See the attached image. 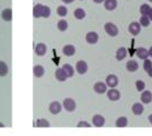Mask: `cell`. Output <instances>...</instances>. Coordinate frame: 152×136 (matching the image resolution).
Segmentation results:
<instances>
[{
    "label": "cell",
    "mask_w": 152,
    "mask_h": 136,
    "mask_svg": "<svg viewBox=\"0 0 152 136\" xmlns=\"http://www.w3.org/2000/svg\"><path fill=\"white\" fill-rule=\"evenodd\" d=\"M104 29L106 31V33L108 35H110V37H116L118 34V27L112 23V22H108L105 24L104 26Z\"/></svg>",
    "instance_id": "6da1fadb"
},
{
    "label": "cell",
    "mask_w": 152,
    "mask_h": 136,
    "mask_svg": "<svg viewBox=\"0 0 152 136\" xmlns=\"http://www.w3.org/2000/svg\"><path fill=\"white\" fill-rule=\"evenodd\" d=\"M63 107L68 111H74L76 109V102L71 98H67L63 101Z\"/></svg>",
    "instance_id": "7a4b0ae2"
},
{
    "label": "cell",
    "mask_w": 152,
    "mask_h": 136,
    "mask_svg": "<svg viewBox=\"0 0 152 136\" xmlns=\"http://www.w3.org/2000/svg\"><path fill=\"white\" fill-rule=\"evenodd\" d=\"M128 30L133 36H137L141 32V24L137 21H134L129 25Z\"/></svg>",
    "instance_id": "3957f363"
},
{
    "label": "cell",
    "mask_w": 152,
    "mask_h": 136,
    "mask_svg": "<svg viewBox=\"0 0 152 136\" xmlns=\"http://www.w3.org/2000/svg\"><path fill=\"white\" fill-rule=\"evenodd\" d=\"M106 85L110 88H115L118 85V78L115 75H110L106 78Z\"/></svg>",
    "instance_id": "277c9868"
},
{
    "label": "cell",
    "mask_w": 152,
    "mask_h": 136,
    "mask_svg": "<svg viewBox=\"0 0 152 136\" xmlns=\"http://www.w3.org/2000/svg\"><path fill=\"white\" fill-rule=\"evenodd\" d=\"M86 42L90 45H94L98 42L99 40V35L96 32H89L86 34Z\"/></svg>",
    "instance_id": "5b68a950"
},
{
    "label": "cell",
    "mask_w": 152,
    "mask_h": 136,
    "mask_svg": "<svg viewBox=\"0 0 152 136\" xmlns=\"http://www.w3.org/2000/svg\"><path fill=\"white\" fill-rule=\"evenodd\" d=\"M76 69H77V71L79 74H81V75L85 74L87 71V69H88L87 63L85 61H77V64H76Z\"/></svg>",
    "instance_id": "8992f818"
},
{
    "label": "cell",
    "mask_w": 152,
    "mask_h": 136,
    "mask_svg": "<svg viewBox=\"0 0 152 136\" xmlns=\"http://www.w3.org/2000/svg\"><path fill=\"white\" fill-rule=\"evenodd\" d=\"M107 96H108V98H109L110 101L116 102V101H118V100L120 99V96H121V95H120V92L118 91L117 89H110V91H108Z\"/></svg>",
    "instance_id": "52a82bcc"
},
{
    "label": "cell",
    "mask_w": 152,
    "mask_h": 136,
    "mask_svg": "<svg viewBox=\"0 0 152 136\" xmlns=\"http://www.w3.org/2000/svg\"><path fill=\"white\" fill-rule=\"evenodd\" d=\"M93 124L96 127H102L105 124V118L102 115H95L93 118Z\"/></svg>",
    "instance_id": "ba28073f"
},
{
    "label": "cell",
    "mask_w": 152,
    "mask_h": 136,
    "mask_svg": "<svg viewBox=\"0 0 152 136\" xmlns=\"http://www.w3.org/2000/svg\"><path fill=\"white\" fill-rule=\"evenodd\" d=\"M49 110H50V112H51L52 114L57 115L58 113L61 112V104H60L58 102H52V103L50 104V106H49Z\"/></svg>",
    "instance_id": "9c48e42d"
},
{
    "label": "cell",
    "mask_w": 152,
    "mask_h": 136,
    "mask_svg": "<svg viewBox=\"0 0 152 136\" xmlns=\"http://www.w3.org/2000/svg\"><path fill=\"white\" fill-rule=\"evenodd\" d=\"M94 91L97 94H104L107 91V85L104 84V83H102V82H98V83H96L94 85Z\"/></svg>",
    "instance_id": "30bf717a"
},
{
    "label": "cell",
    "mask_w": 152,
    "mask_h": 136,
    "mask_svg": "<svg viewBox=\"0 0 152 136\" xmlns=\"http://www.w3.org/2000/svg\"><path fill=\"white\" fill-rule=\"evenodd\" d=\"M136 55L138 58H140L142 60H145L150 56V53H149V51L147 49L141 47V48H138L136 50Z\"/></svg>",
    "instance_id": "8fae6325"
},
{
    "label": "cell",
    "mask_w": 152,
    "mask_h": 136,
    "mask_svg": "<svg viewBox=\"0 0 152 136\" xmlns=\"http://www.w3.org/2000/svg\"><path fill=\"white\" fill-rule=\"evenodd\" d=\"M55 77H56V78H57L59 81H61V82L65 81V80L68 78L67 73L65 72V70H64L62 68L58 69L56 70V72H55Z\"/></svg>",
    "instance_id": "7c38bea8"
},
{
    "label": "cell",
    "mask_w": 152,
    "mask_h": 136,
    "mask_svg": "<svg viewBox=\"0 0 152 136\" xmlns=\"http://www.w3.org/2000/svg\"><path fill=\"white\" fill-rule=\"evenodd\" d=\"M143 110H144V108L142 106V104L137 102V103H134L132 107V111L134 115H137V116H140L143 113Z\"/></svg>",
    "instance_id": "4fadbf2b"
},
{
    "label": "cell",
    "mask_w": 152,
    "mask_h": 136,
    "mask_svg": "<svg viewBox=\"0 0 152 136\" xmlns=\"http://www.w3.org/2000/svg\"><path fill=\"white\" fill-rule=\"evenodd\" d=\"M104 6L109 11H113L118 6V1L117 0H105L104 1Z\"/></svg>",
    "instance_id": "5bb4252c"
},
{
    "label": "cell",
    "mask_w": 152,
    "mask_h": 136,
    "mask_svg": "<svg viewBox=\"0 0 152 136\" xmlns=\"http://www.w3.org/2000/svg\"><path fill=\"white\" fill-rule=\"evenodd\" d=\"M141 100L143 103L148 104L150 102H151L152 101V94L151 91H144L141 96Z\"/></svg>",
    "instance_id": "9a60e30c"
},
{
    "label": "cell",
    "mask_w": 152,
    "mask_h": 136,
    "mask_svg": "<svg viewBox=\"0 0 152 136\" xmlns=\"http://www.w3.org/2000/svg\"><path fill=\"white\" fill-rule=\"evenodd\" d=\"M138 68H139V64H138V62H137L136 61L132 60V61H127V63H126V69H127V70L130 71V72H134V71H136V70L138 69Z\"/></svg>",
    "instance_id": "2e32d148"
},
{
    "label": "cell",
    "mask_w": 152,
    "mask_h": 136,
    "mask_svg": "<svg viewBox=\"0 0 152 136\" xmlns=\"http://www.w3.org/2000/svg\"><path fill=\"white\" fill-rule=\"evenodd\" d=\"M35 51H36V53H37V55L42 56V55H44V54L45 53V52H46V46H45V44L39 43V44L37 45Z\"/></svg>",
    "instance_id": "e0dca14e"
},
{
    "label": "cell",
    "mask_w": 152,
    "mask_h": 136,
    "mask_svg": "<svg viewBox=\"0 0 152 136\" xmlns=\"http://www.w3.org/2000/svg\"><path fill=\"white\" fill-rule=\"evenodd\" d=\"M126 54H127V51L126 48L124 47H120L118 51H117V53H116V58L118 61H122L123 59H125L126 57Z\"/></svg>",
    "instance_id": "ac0fdd59"
},
{
    "label": "cell",
    "mask_w": 152,
    "mask_h": 136,
    "mask_svg": "<svg viewBox=\"0 0 152 136\" xmlns=\"http://www.w3.org/2000/svg\"><path fill=\"white\" fill-rule=\"evenodd\" d=\"M62 52H63V53H64L65 55H67V56H71V55H73V54L75 53L76 49H75V47H74L73 45H65V46L63 47Z\"/></svg>",
    "instance_id": "d6986e66"
},
{
    "label": "cell",
    "mask_w": 152,
    "mask_h": 136,
    "mask_svg": "<svg viewBox=\"0 0 152 136\" xmlns=\"http://www.w3.org/2000/svg\"><path fill=\"white\" fill-rule=\"evenodd\" d=\"M33 73H34V76L37 77V78H41L44 73H45V69L42 66L40 65H37L34 67L33 69Z\"/></svg>",
    "instance_id": "ffe728a7"
},
{
    "label": "cell",
    "mask_w": 152,
    "mask_h": 136,
    "mask_svg": "<svg viewBox=\"0 0 152 136\" xmlns=\"http://www.w3.org/2000/svg\"><path fill=\"white\" fill-rule=\"evenodd\" d=\"M128 124V120L126 117H120L116 121L117 127H126Z\"/></svg>",
    "instance_id": "44dd1931"
},
{
    "label": "cell",
    "mask_w": 152,
    "mask_h": 136,
    "mask_svg": "<svg viewBox=\"0 0 152 136\" xmlns=\"http://www.w3.org/2000/svg\"><path fill=\"white\" fill-rule=\"evenodd\" d=\"M42 7H43V4H37L34 6L33 8V16L35 18H39L41 17V11H42Z\"/></svg>",
    "instance_id": "7402d4cb"
},
{
    "label": "cell",
    "mask_w": 152,
    "mask_h": 136,
    "mask_svg": "<svg viewBox=\"0 0 152 136\" xmlns=\"http://www.w3.org/2000/svg\"><path fill=\"white\" fill-rule=\"evenodd\" d=\"M2 18L6 20V21H10L12 20V10L11 9H4L3 12H2Z\"/></svg>",
    "instance_id": "603a6c76"
},
{
    "label": "cell",
    "mask_w": 152,
    "mask_h": 136,
    "mask_svg": "<svg viewBox=\"0 0 152 136\" xmlns=\"http://www.w3.org/2000/svg\"><path fill=\"white\" fill-rule=\"evenodd\" d=\"M74 15L77 20H82L86 17V12L82 8H77L74 12Z\"/></svg>",
    "instance_id": "cb8c5ba5"
},
{
    "label": "cell",
    "mask_w": 152,
    "mask_h": 136,
    "mask_svg": "<svg viewBox=\"0 0 152 136\" xmlns=\"http://www.w3.org/2000/svg\"><path fill=\"white\" fill-rule=\"evenodd\" d=\"M62 69H63L65 70V72L67 73L68 78H71V77L74 75V69H73V68H72L71 65H69V64H64V65L62 66Z\"/></svg>",
    "instance_id": "d4e9b609"
},
{
    "label": "cell",
    "mask_w": 152,
    "mask_h": 136,
    "mask_svg": "<svg viewBox=\"0 0 152 136\" xmlns=\"http://www.w3.org/2000/svg\"><path fill=\"white\" fill-rule=\"evenodd\" d=\"M8 73V66L5 62L0 61V77H4Z\"/></svg>",
    "instance_id": "484cf974"
},
{
    "label": "cell",
    "mask_w": 152,
    "mask_h": 136,
    "mask_svg": "<svg viewBox=\"0 0 152 136\" xmlns=\"http://www.w3.org/2000/svg\"><path fill=\"white\" fill-rule=\"evenodd\" d=\"M151 20L148 15H142L140 19V24L143 27H148L150 25Z\"/></svg>",
    "instance_id": "4316f807"
},
{
    "label": "cell",
    "mask_w": 152,
    "mask_h": 136,
    "mask_svg": "<svg viewBox=\"0 0 152 136\" xmlns=\"http://www.w3.org/2000/svg\"><path fill=\"white\" fill-rule=\"evenodd\" d=\"M151 8V7L148 4H142L141 7H140V12H141V13H142V15H148V13H149Z\"/></svg>",
    "instance_id": "83f0119b"
},
{
    "label": "cell",
    "mask_w": 152,
    "mask_h": 136,
    "mask_svg": "<svg viewBox=\"0 0 152 136\" xmlns=\"http://www.w3.org/2000/svg\"><path fill=\"white\" fill-rule=\"evenodd\" d=\"M49 126H50V123L46 119L40 118V119H37V127H48Z\"/></svg>",
    "instance_id": "f1b7e54d"
},
{
    "label": "cell",
    "mask_w": 152,
    "mask_h": 136,
    "mask_svg": "<svg viewBox=\"0 0 152 136\" xmlns=\"http://www.w3.org/2000/svg\"><path fill=\"white\" fill-rule=\"evenodd\" d=\"M51 14V10L48 6L46 5H43L42 7V11H41V17H45V18H47L49 17Z\"/></svg>",
    "instance_id": "f546056e"
},
{
    "label": "cell",
    "mask_w": 152,
    "mask_h": 136,
    "mask_svg": "<svg viewBox=\"0 0 152 136\" xmlns=\"http://www.w3.org/2000/svg\"><path fill=\"white\" fill-rule=\"evenodd\" d=\"M57 26L61 31H65L68 29V22L65 20H59Z\"/></svg>",
    "instance_id": "4dcf8cb0"
},
{
    "label": "cell",
    "mask_w": 152,
    "mask_h": 136,
    "mask_svg": "<svg viewBox=\"0 0 152 136\" xmlns=\"http://www.w3.org/2000/svg\"><path fill=\"white\" fill-rule=\"evenodd\" d=\"M57 13H58L60 16L63 17V16H66V15H67L68 10H67V8H66L65 6L61 5V6H59V7L57 8Z\"/></svg>",
    "instance_id": "1f68e13d"
},
{
    "label": "cell",
    "mask_w": 152,
    "mask_h": 136,
    "mask_svg": "<svg viewBox=\"0 0 152 136\" xmlns=\"http://www.w3.org/2000/svg\"><path fill=\"white\" fill-rule=\"evenodd\" d=\"M135 86H136V88L139 92L142 91L145 88V83L142 80H137L135 83Z\"/></svg>",
    "instance_id": "d6a6232c"
},
{
    "label": "cell",
    "mask_w": 152,
    "mask_h": 136,
    "mask_svg": "<svg viewBox=\"0 0 152 136\" xmlns=\"http://www.w3.org/2000/svg\"><path fill=\"white\" fill-rule=\"evenodd\" d=\"M152 67V61L151 60H149L148 58L147 59H145L144 60V63H143V69H144V70L147 72Z\"/></svg>",
    "instance_id": "836d02e7"
},
{
    "label": "cell",
    "mask_w": 152,
    "mask_h": 136,
    "mask_svg": "<svg viewBox=\"0 0 152 136\" xmlns=\"http://www.w3.org/2000/svg\"><path fill=\"white\" fill-rule=\"evenodd\" d=\"M91 125L88 124L87 122L86 121H80L78 124H77V127H90Z\"/></svg>",
    "instance_id": "e575fe53"
},
{
    "label": "cell",
    "mask_w": 152,
    "mask_h": 136,
    "mask_svg": "<svg viewBox=\"0 0 152 136\" xmlns=\"http://www.w3.org/2000/svg\"><path fill=\"white\" fill-rule=\"evenodd\" d=\"M148 16H149L150 20H152V8H151L150 12H149V13H148Z\"/></svg>",
    "instance_id": "d590c367"
},
{
    "label": "cell",
    "mask_w": 152,
    "mask_h": 136,
    "mask_svg": "<svg viewBox=\"0 0 152 136\" xmlns=\"http://www.w3.org/2000/svg\"><path fill=\"white\" fill-rule=\"evenodd\" d=\"M147 73L149 74V76H150L151 78H152V67L150 69H149V70H148V71H147Z\"/></svg>",
    "instance_id": "8d00e7d4"
},
{
    "label": "cell",
    "mask_w": 152,
    "mask_h": 136,
    "mask_svg": "<svg viewBox=\"0 0 152 136\" xmlns=\"http://www.w3.org/2000/svg\"><path fill=\"white\" fill-rule=\"evenodd\" d=\"M64 3H66V4H70L71 2H73L74 0H62Z\"/></svg>",
    "instance_id": "74e56055"
},
{
    "label": "cell",
    "mask_w": 152,
    "mask_h": 136,
    "mask_svg": "<svg viewBox=\"0 0 152 136\" xmlns=\"http://www.w3.org/2000/svg\"><path fill=\"white\" fill-rule=\"evenodd\" d=\"M103 1H105V0H94V2H95V3H97V4H101V3H102Z\"/></svg>",
    "instance_id": "f35d334b"
},
{
    "label": "cell",
    "mask_w": 152,
    "mask_h": 136,
    "mask_svg": "<svg viewBox=\"0 0 152 136\" xmlns=\"http://www.w3.org/2000/svg\"><path fill=\"white\" fill-rule=\"evenodd\" d=\"M149 53H150V56L152 58V46L151 47V49L149 50Z\"/></svg>",
    "instance_id": "ab89813d"
},
{
    "label": "cell",
    "mask_w": 152,
    "mask_h": 136,
    "mask_svg": "<svg viewBox=\"0 0 152 136\" xmlns=\"http://www.w3.org/2000/svg\"><path fill=\"white\" fill-rule=\"evenodd\" d=\"M149 121L151 122V124H152V114L150 115V117H149Z\"/></svg>",
    "instance_id": "60d3db41"
},
{
    "label": "cell",
    "mask_w": 152,
    "mask_h": 136,
    "mask_svg": "<svg viewBox=\"0 0 152 136\" xmlns=\"http://www.w3.org/2000/svg\"><path fill=\"white\" fill-rule=\"evenodd\" d=\"M0 126H1V127H4V125H3L2 123H0Z\"/></svg>",
    "instance_id": "b9f144b4"
},
{
    "label": "cell",
    "mask_w": 152,
    "mask_h": 136,
    "mask_svg": "<svg viewBox=\"0 0 152 136\" xmlns=\"http://www.w3.org/2000/svg\"><path fill=\"white\" fill-rule=\"evenodd\" d=\"M149 1H151V2H152V0H149Z\"/></svg>",
    "instance_id": "7bdbcfd3"
}]
</instances>
